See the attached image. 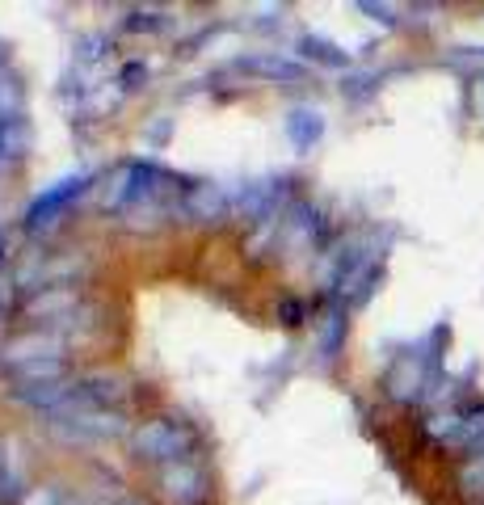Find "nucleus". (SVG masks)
Segmentation results:
<instances>
[]
</instances>
